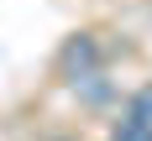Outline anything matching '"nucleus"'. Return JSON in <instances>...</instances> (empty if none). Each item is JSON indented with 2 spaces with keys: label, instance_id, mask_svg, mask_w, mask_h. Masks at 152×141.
<instances>
[{
  "label": "nucleus",
  "instance_id": "nucleus-2",
  "mask_svg": "<svg viewBox=\"0 0 152 141\" xmlns=\"http://www.w3.org/2000/svg\"><path fill=\"white\" fill-rule=\"evenodd\" d=\"M126 115H131V120H142V125H152V84L131 94V110H126Z\"/></svg>",
  "mask_w": 152,
  "mask_h": 141
},
{
  "label": "nucleus",
  "instance_id": "nucleus-1",
  "mask_svg": "<svg viewBox=\"0 0 152 141\" xmlns=\"http://www.w3.org/2000/svg\"><path fill=\"white\" fill-rule=\"evenodd\" d=\"M110 141H152V125H142V120L126 115V120L115 125V136H110Z\"/></svg>",
  "mask_w": 152,
  "mask_h": 141
}]
</instances>
